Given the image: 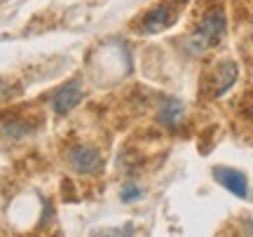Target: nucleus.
<instances>
[{
	"instance_id": "20e7f679",
	"label": "nucleus",
	"mask_w": 253,
	"mask_h": 237,
	"mask_svg": "<svg viewBox=\"0 0 253 237\" xmlns=\"http://www.w3.org/2000/svg\"><path fill=\"white\" fill-rule=\"evenodd\" d=\"M213 179H216L225 190L237 195L239 200H246V197H249V181H246V176L239 172V169H232V167H216V169H213Z\"/></svg>"
},
{
	"instance_id": "9d476101",
	"label": "nucleus",
	"mask_w": 253,
	"mask_h": 237,
	"mask_svg": "<svg viewBox=\"0 0 253 237\" xmlns=\"http://www.w3.org/2000/svg\"><path fill=\"white\" fill-rule=\"evenodd\" d=\"M143 197V190L136 186V183H126L125 188H122V192H120V200L122 202H136Z\"/></svg>"
},
{
	"instance_id": "f03ea898",
	"label": "nucleus",
	"mask_w": 253,
	"mask_h": 237,
	"mask_svg": "<svg viewBox=\"0 0 253 237\" xmlns=\"http://www.w3.org/2000/svg\"><path fill=\"white\" fill-rule=\"evenodd\" d=\"M188 0H164L160 5H155L153 9H148L143 14V19L138 21V33L143 36H155L162 33L169 26H173V21L178 19V12L185 7Z\"/></svg>"
},
{
	"instance_id": "0eeeda50",
	"label": "nucleus",
	"mask_w": 253,
	"mask_h": 237,
	"mask_svg": "<svg viewBox=\"0 0 253 237\" xmlns=\"http://www.w3.org/2000/svg\"><path fill=\"white\" fill-rule=\"evenodd\" d=\"M185 115V106H183L181 101L176 99H169L162 103V108H160V115H157V120L162 122L164 127H176L178 122H181V118Z\"/></svg>"
},
{
	"instance_id": "7ed1b4c3",
	"label": "nucleus",
	"mask_w": 253,
	"mask_h": 237,
	"mask_svg": "<svg viewBox=\"0 0 253 237\" xmlns=\"http://www.w3.org/2000/svg\"><path fill=\"white\" fill-rule=\"evenodd\" d=\"M71 164L78 174H99L103 169L101 153L94 146H75L71 150Z\"/></svg>"
},
{
	"instance_id": "1a4fd4ad",
	"label": "nucleus",
	"mask_w": 253,
	"mask_h": 237,
	"mask_svg": "<svg viewBox=\"0 0 253 237\" xmlns=\"http://www.w3.org/2000/svg\"><path fill=\"white\" fill-rule=\"evenodd\" d=\"M134 223H126V226H118V228H101L94 230L91 237H131L134 235Z\"/></svg>"
},
{
	"instance_id": "6e6552de",
	"label": "nucleus",
	"mask_w": 253,
	"mask_h": 237,
	"mask_svg": "<svg viewBox=\"0 0 253 237\" xmlns=\"http://www.w3.org/2000/svg\"><path fill=\"white\" fill-rule=\"evenodd\" d=\"M2 129H5V134L9 139H21V137H26V134H31V125L24 122V120H7Z\"/></svg>"
},
{
	"instance_id": "39448f33",
	"label": "nucleus",
	"mask_w": 253,
	"mask_h": 237,
	"mask_svg": "<svg viewBox=\"0 0 253 237\" xmlns=\"http://www.w3.org/2000/svg\"><path fill=\"white\" fill-rule=\"evenodd\" d=\"M80 101H82V85L78 80H71L56 90V94L52 96V108H54V113L63 115V113L75 108Z\"/></svg>"
},
{
	"instance_id": "423d86ee",
	"label": "nucleus",
	"mask_w": 253,
	"mask_h": 237,
	"mask_svg": "<svg viewBox=\"0 0 253 237\" xmlns=\"http://www.w3.org/2000/svg\"><path fill=\"white\" fill-rule=\"evenodd\" d=\"M239 78V66L235 61H223V64L216 66V71H213V82H211V94L213 96H220V94H225L232 85L237 82Z\"/></svg>"
},
{
	"instance_id": "f257e3e1",
	"label": "nucleus",
	"mask_w": 253,
	"mask_h": 237,
	"mask_svg": "<svg viewBox=\"0 0 253 237\" xmlns=\"http://www.w3.org/2000/svg\"><path fill=\"white\" fill-rule=\"evenodd\" d=\"M225 31H227V17H225V12H223V7L209 9L207 14H204V19L197 24L195 33L190 36L192 52L199 54V52H204L209 47H216L223 40Z\"/></svg>"
}]
</instances>
